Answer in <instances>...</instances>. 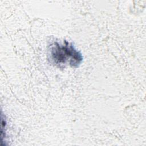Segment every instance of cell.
Listing matches in <instances>:
<instances>
[{
	"mask_svg": "<svg viewBox=\"0 0 146 146\" xmlns=\"http://www.w3.org/2000/svg\"><path fill=\"white\" fill-rule=\"evenodd\" d=\"M50 59L56 65H69L72 67H76L83 60L82 54L72 44L66 41L63 44L54 43L50 46Z\"/></svg>",
	"mask_w": 146,
	"mask_h": 146,
	"instance_id": "6da1fadb",
	"label": "cell"
}]
</instances>
